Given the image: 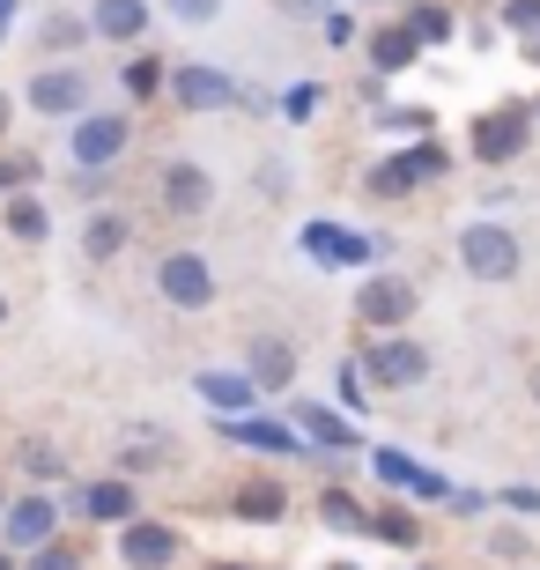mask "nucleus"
<instances>
[{
    "label": "nucleus",
    "instance_id": "obj_1",
    "mask_svg": "<svg viewBox=\"0 0 540 570\" xmlns=\"http://www.w3.org/2000/svg\"><path fill=\"white\" fill-rule=\"evenodd\" d=\"M452 170V156H444V141H408L400 156H385V164H371V178H363V193L371 200H408V193H422L430 178H444Z\"/></svg>",
    "mask_w": 540,
    "mask_h": 570
},
{
    "label": "nucleus",
    "instance_id": "obj_2",
    "mask_svg": "<svg viewBox=\"0 0 540 570\" xmlns=\"http://www.w3.org/2000/svg\"><path fill=\"white\" fill-rule=\"evenodd\" d=\"M533 127H540L533 105H519V97H511V105L481 111V119H474V141H467V148H474V164H489V170H497V164H519L526 141H533Z\"/></svg>",
    "mask_w": 540,
    "mask_h": 570
},
{
    "label": "nucleus",
    "instance_id": "obj_3",
    "mask_svg": "<svg viewBox=\"0 0 540 570\" xmlns=\"http://www.w3.org/2000/svg\"><path fill=\"white\" fill-rule=\"evenodd\" d=\"M363 379L385 385V393H415L430 379V348L408 334H371V356H363Z\"/></svg>",
    "mask_w": 540,
    "mask_h": 570
},
{
    "label": "nucleus",
    "instance_id": "obj_4",
    "mask_svg": "<svg viewBox=\"0 0 540 570\" xmlns=\"http://www.w3.org/2000/svg\"><path fill=\"white\" fill-rule=\"evenodd\" d=\"M126 141H134L126 111H82L75 134H67V156H75V170H111L126 156Z\"/></svg>",
    "mask_w": 540,
    "mask_h": 570
},
{
    "label": "nucleus",
    "instance_id": "obj_5",
    "mask_svg": "<svg viewBox=\"0 0 540 570\" xmlns=\"http://www.w3.org/2000/svg\"><path fill=\"white\" fill-rule=\"evenodd\" d=\"M296 245H304L318 267H377V259L393 253V237H363V230H348V223H304Z\"/></svg>",
    "mask_w": 540,
    "mask_h": 570
},
{
    "label": "nucleus",
    "instance_id": "obj_6",
    "mask_svg": "<svg viewBox=\"0 0 540 570\" xmlns=\"http://www.w3.org/2000/svg\"><path fill=\"white\" fill-rule=\"evenodd\" d=\"M459 267L474 282H511L519 275V237L503 230V223H467L459 230Z\"/></svg>",
    "mask_w": 540,
    "mask_h": 570
},
{
    "label": "nucleus",
    "instance_id": "obj_7",
    "mask_svg": "<svg viewBox=\"0 0 540 570\" xmlns=\"http://www.w3.org/2000/svg\"><path fill=\"white\" fill-rule=\"evenodd\" d=\"M156 296L170 312H208L215 304V267L200 253H164L156 259Z\"/></svg>",
    "mask_w": 540,
    "mask_h": 570
},
{
    "label": "nucleus",
    "instance_id": "obj_8",
    "mask_svg": "<svg viewBox=\"0 0 540 570\" xmlns=\"http://www.w3.org/2000/svg\"><path fill=\"white\" fill-rule=\"evenodd\" d=\"M415 304H422V296H415L408 275H371L363 289H355V318H363L371 334H400V326L415 318Z\"/></svg>",
    "mask_w": 540,
    "mask_h": 570
},
{
    "label": "nucleus",
    "instance_id": "obj_9",
    "mask_svg": "<svg viewBox=\"0 0 540 570\" xmlns=\"http://www.w3.org/2000/svg\"><path fill=\"white\" fill-rule=\"evenodd\" d=\"M170 97L186 111H229V105H245V89H237V75L229 67H208V60H186V67H170Z\"/></svg>",
    "mask_w": 540,
    "mask_h": 570
},
{
    "label": "nucleus",
    "instance_id": "obj_10",
    "mask_svg": "<svg viewBox=\"0 0 540 570\" xmlns=\"http://www.w3.org/2000/svg\"><path fill=\"white\" fill-rule=\"evenodd\" d=\"M371 474H377L385 489H400L408 504H444V497H452V482H444L436 466L408 460V452H393V444H371Z\"/></svg>",
    "mask_w": 540,
    "mask_h": 570
},
{
    "label": "nucleus",
    "instance_id": "obj_11",
    "mask_svg": "<svg viewBox=\"0 0 540 570\" xmlns=\"http://www.w3.org/2000/svg\"><path fill=\"white\" fill-rule=\"evenodd\" d=\"M186 556V533L164 527V519H126L119 527V563L126 570H170Z\"/></svg>",
    "mask_w": 540,
    "mask_h": 570
},
{
    "label": "nucleus",
    "instance_id": "obj_12",
    "mask_svg": "<svg viewBox=\"0 0 540 570\" xmlns=\"http://www.w3.org/2000/svg\"><path fill=\"white\" fill-rule=\"evenodd\" d=\"M30 111H45V119H82L89 111V75L75 60H60V67H45V75H30Z\"/></svg>",
    "mask_w": 540,
    "mask_h": 570
},
{
    "label": "nucleus",
    "instance_id": "obj_13",
    "mask_svg": "<svg viewBox=\"0 0 540 570\" xmlns=\"http://www.w3.org/2000/svg\"><path fill=\"white\" fill-rule=\"evenodd\" d=\"M0 533H8V549H45V541L60 533V504H52V489L16 497V504L0 511Z\"/></svg>",
    "mask_w": 540,
    "mask_h": 570
},
{
    "label": "nucleus",
    "instance_id": "obj_14",
    "mask_svg": "<svg viewBox=\"0 0 540 570\" xmlns=\"http://www.w3.org/2000/svg\"><path fill=\"white\" fill-rule=\"evenodd\" d=\"M223 438L229 444H252V452H274V460L312 452V444H304V430H296V423H274V415H223Z\"/></svg>",
    "mask_w": 540,
    "mask_h": 570
},
{
    "label": "nucleus",
    "instance_id": "obj_15",
    "mask_svg": "<svg viewBox=\"0 0 540 570\" xmlns=\"http://www.w3.org/2000/svg\"><path fill=\"white\" fill-rule=\"evenodd\" d=\"M245 379L259 385V393H289V385H296V341H282V334H252V348H245Z\"/></svg>",
    "mask_w": 540,
    "mask_h": 570
},
{
    "label": "nucleus",
    "instance_id": "obj_16",
    "mask_svg": "<svg viewBox=\"0 0 540 570\" xmlns=\"http://www.w3.org/2000/svg\"><path fill=\"white\" fill-rule=\"evenodd\" d=\"M289 423L304 430V444H318V452H363V430L341 415V407H318V401H296Z\"/></svg>",
    "mask_w": 540,
    "mask_h": 570
},
{
    "label": "nucleus",
    "instance_id": "obj_17",
    "mask_svg": "<svg viewBox=\"0 0 540 570\" xmlns=\"http://www.w3.org/2000/svg\"><path fill=\"white\" fill-rule=\"evenodd\" d=\"M148 22H156L148 0H89V38H105V45H141Z\"/></svg>",
    "mask_w": 540,
    "mask_h": 570
},
{
    "label": "nucleus",
    "instance_id": "obj_18",
    "mask_svg": "<svg viewBox=\"0 0 540 570\" xmlns=\"http://www.w3.org/2000/svg\"><path fill=\"white\" fill-rule=\"evenodd\" d=\"M164 208L170 215H208L215 208V178L200 164H186V156H178V164H164Z\"/></svg>",
    "mask_w": 540,
    "mask_h": 570
},
{
    "label": "nucleus",
    "instance_id": "obj_19",
    "mask_svg": "<svg viewBox=\"0 0 540 570\" xmlns=\"http://www.w3.org/2000/svg\"><path fill=\"white\" fill-rule=\"evenodd\" d=\"M82 511L105 527H126V519H141V489H134V474H105V482L82 489Z\"/></svg>",
    "mask_w": 540,
    "mask_h": 570
},
{
    "label": "nucleus",
    "instance_id": "obj_20",
    "mask_svg": "<svg viewBox=\"0 0 540 570\" xmlns=\"http://www.w3.org/2000/svg\"><path fill=\"white\" fill-rule=\"evenodd\" d=\"M193 393H200L215 415H252V401H259V385H252L245 371H200V379H193Z\"/></svg>",
    "mask_w": 540,
    "mask_h": 570
},
{
    "label": "nucleus",
    "instance_id": "obj_21",
    "mask_svg": "<svg viewBox=\"0 0 540 570\" xmlns=\"http://www.w3.org/2000/svg\"><path fill=\"white\" fill-rule=\"evenodd\" d=\"M0 223H8V237H16V245H45V237H52V208H45V200H38L30 186H22V193H8Z\"/></svg>",
    "mask_w": 540,
    "mask_h": 570
},
{
    "label": "nucleus",
    "instance_id": "obj_22",
    "mask_svg": "<svg viewBox=\"0 0 540 570\" xmlns=\"http://www.w3.org/2000/svg\"><path fill=\"white\" fill-rule=\"evenodd\" d=\"M415 60H422V45L408 38V22H385V30H371V75H408Z\"/></svg>",
    "mask_w": 540,
    "mask_h": 570
},
{
    "label": "nucleus",
    "instance_id": "obj_23",
    "mask_svg": "<svg viewBox=\"0 0 540 570\" xmlns=\"http://www.w3.org/2000/svg\"><path fill=\"white\" fill-rule=\"evenodd\" d=\"M126 237H134V223H126L119 208H97V215L82 223V253H89V259H119Z\"/></svg>",
    "mask_w": 540,
    "mask_h": 570
},
{
    "label": "nucleus",
    "instance_id": "obj_24",
    "mask_svg": "<svg viewBox=\"0 0 540 570\" xmlns=\"http://www.w3.org/2000/svg\"><path fill=\"white\" fill-rule=\"evenodd\" d=\"M229 511H237V519H252V527H274V519L289 511V489H282V482H245L237 497H229Z\"/></svg>",
    "mask_w": 540,
    "mask_h": 570
},
{
    "label": "nucleus",
    "instance_id": "obj_25",
    "mask_svg": "<svg viewBox=\"0 0 540 570\" xmlns=\"http://www.w3.org/2000/svg\"><path fill=\"white\" fill-rule=\"evenodd\" d=\"M400 22H408V38H415L422 52H430V45H452V30H459V22H452V8H444V0H415V8H408V16H400Z\"/></svg>",
    "mask_w": 540,
    "mask_h": 570
},
{
    "label": "nucleus",
    "instance_id": "obj_26",
    "mask_svg": "<svg viewBox=\"0 0 540 570\" xmlns=\"http://www.w3.org/2000/svg\"><path fill=\"white\" fill-rule=\"evenodd\" d=\"M164 82H170V67L156 60V52H134V60L119 67V89L134 97V105H148V97H164Z\"/></svg>",
    "mask_w": 540,
    "mask_h": 570
},
{
    "label": "nucleus",
    "instance_id": "obj_27",
    "mask_svg": "<svg viewBox=\"0 0 540 570\" xmlns=\"http://www.w3.org/2000/svg\"><path fill=\"white\" fill-rule=\"evenodd\" d=\"M371 541H393V549H422V527L408 504H377L371 511Z\"/></svg>",
    "mask_w": 540,
    "mask_h": 570
},
{
    "label": "nucleus",
    "instance_id": "obj_28",
    "mask_svg": "<svg viewBox=\"0 0 540 570\" xmlns=\"http://www.w3.org/2000/svg\"><path fill=\"white\" fill-rule=\"evenodd\" d=\"M318 519H326L333 533H371V511L355 504L348 489H326V497H318Z\"/></svg>",
    "mask_w": 540,
    "mask_h": 570
},
{
    "label": "nucleus",
    "instance_id": "obj_29",
    "mask_svg": "<svg viewBox=\"0 0 540 570\" xmlns=\"http://www.w3.org/2000/svg\"><path fill=\"white\" fill-rule=\"evenodd\" d=\"M82 38H89V22H75V16H45V30H38L45 52H75Z\"/></svg>",
    "mask_w": 540,
    "mask_h": 570
},
{
    "label": "nucleus",
    "instance_id": "obj_30",
    "mask_svg": "<svg viewBox=\"0 0 540 570\" xmlns=\"http://www.w3.org/2000/svg\"><path fill=\"white\" fill-rule=\"evenodd\" d=\"M164 460H170V444H164V438H126V452H119L126 474H148V466H164Z\"/></svg>",
    "mask_w": 540,
    "mask_h": 570
},
{
    "label": "nucleus",
    "instance_id": "obj_31",
    "mask_svg": "<svg viewBox=\"0 0 540 570\" xmlns=\"http://www.w3.org/2000/svg\"><path fill=\"white\" fill-rule=\"evenodd\" d=\"M22 466H30V474H38V482H60V474H67L60 444H45V438H30V444H22Z\"/></svg>",
    "mask_w": 540,
    "mask_h": 570
},
{
    "label": "nucleus",
    "instance_id": "obj_32",
    "mask_svg": "<svg viewBox=\"0 0 540 570\" xmlns=\"http://www.w3.org/2000/svg\"><path fill=\"white\" fill-rule=\"evenodd\" d=\"M22 570H82V549H67L60 533H52L45 549H30V563H22Z\"/></svg>",
    "mask_w": 540,
    "mask_h": 570
},
{
    "label": "nucleus",
    "instance_id": "obj_33",
    "mask_svg": "<svg viewBox=\"0 0 540 570\" xmlns=\"http://www.w3.org/2000/svg\"><path fill=\"white\" fill-rule=\"evenodd\" d=\"M341 407H355V415L371 407V379H363V356L341 363Z\"/></svg>",
    "mask_w": 540,
    "mask_h": 570
},
{
    "label": "nucleus",
    "instance_id": "obj_34",
    "mask_svg": "<svg viewBox=\"0 0 540 570\" xmlns=\"http://www.w3.org/2000/svg\"><path fill=\"white\" fill-rule=\"evenodd\" d=\"M22 186H38V156H0V200Z\"/></svg>",
    "mask_w": 540,
    "mask_h": 570
},
{
    "label": "nucleus",
    "instance_id": "obj_35",
    "mask_svg": "<svg viewBox=\"0 0 540 570\" xmlns=\"http://www.w3.org/2000/svg\"><path fill=\"white\" fill-rule=\"evenodd\" d=\"M503 30H519L526 45L540 38V0H503Z\"/></svg>",
    "mask_w": 540,
    "mask_h": 570
},
{
    "label": "nucleus",
    "instance_id": "obj_36",
    "mask_svg": "<svg viewBox=\"0 0 540 570\" xmlns=\"http://www.w3.org/2000/svg\"><path fill=\"white\" fill-rule=\"evenodd\" d=\"M164 16H170V22H193V30H200V22L223 16V0H164Z\"/></svg>",
    "mask_w": 540,
    "mask_h": 570
},
{
    "label": "nucleus",
    "instance_id": "obj_37",
    "mask_svg": "<svg viewBox=\"0 0 540 570\" xmlns=\"http://www.w3.org/2000/svg\"><path fill=\"white\" fill-rule=\"evenodd\" d=\"M318 105H326V89H318V82H296V89H289V97H282V111H289L296 127H304V119H312V111H318Z\"/></svg>",
    "mask_w": 540,
    "mask_h": 570
},
{
    "label": "nucleus",
    "instance_id": "obj_38",
    "mask_svg": "<svg viewBox=\"0 0 540 570\" xmlns=\"http://www.w3.org/2000/svg\"><path fill=\"white\" fill-rule=\"evenodd\" d=\"M497 504H503V511H526V519H540V489H533V482H503V489H497Z\"/></svg>",
    "mask_w": 540,
    "mask_h": 570
},
{
    "label": "nucleus",
    "instance_id": "obj_39",
    "mask_svg": "<svg viewBox=\"0 0 540 570\" xmlns=\"http://www.w3.org/2000/svg\"><path fill=\"white\" fill-rule=\"evenodd\" d=\"M489 556H497V563H519V556H526V533L519 527H489Z\"/></svg>",
    "mask_w": 540,
    "mask_h": 570
},
{
    "label": "nucleus",
    "instance_id": "obj_40",
    "mask_svg": "<svg viewBox=\"0 0 540 570\" xmlns=\"http://www.w3.org/2000/svg\"><path fill=\"white\" fill-rule=\"evenodd\" d=\"M326 45H355V16L348 8H326Z\"/></svg>",
    "mask_w": 540,
    "mask_h": 570
},
{
    "label": "nucleus",
    "instance_id": "obj_41",
    "mask_svg": "<svg viewBox=\"0 0 540 570\" xmlns=\"http://www.w3.org/2000/svg\"><path fill=\"white\" fill-rule=\"evenodd\" d=\"M385 127H400V134H422V127H430V111H385Z\"/></svg>",
    "mask_w": 540,
    "mask_h": 570
},
{
    "label": "nucleus",
    "instance_id": "obj_42",
    "mask_svg": "<svg viewBox=\"0 0 540 570\" xmlns=\"http://www.w3.org/2000/svg\"><path fill=\"white\" fill-rule=\"evenodd\" d=\"M282 8H289V16H312V8H318V0H282Z\"/></svg>",
    "mask_w": 540,
    "mask_h": 570
},
{
    "label": "nucleus",
    "instance_id": "obj_43",
    "mask_svg": "<svg viewBox=\"0 0 540 570\" xmlns=\"http://www.w3.org/2000/svg\"><path fill=\"white\" fill-rule=\"evenodd\" d=\"M8 119H16V105H8V97H0V134H8Z\"/></svg>",
    "mask_w": 540,
    "mask_h": 570
},
{
    "label": "nucleus",
    "instance_id": "obj_44",
    "mask_svg": "<svg viewBox=\"0 0 540 570\" xmlns=\"http://www.w3.org/2000/svg\"><path fill=\"white\" fill-rule=\"evenodd\" d=\"M0 570H16V549H0Z\"/></svg>",
    "mask_w": 540,
    "mask_h": 570
},
{
    "label": "nucleus",
    "instance_id": "obj_45",
    "mask_svg": "<svg viewBox=\"0 0 540 570\" xmlns=\"http://www.w3.org/2000/svg\"><path fill=\"white\" fill-rule=\"evenodd\" d=\"M8 16H16V0H0V22H8Z\"/></svg>",
    "mask_w": 540,
    "mask_h": 570
},
{
    "label": "nucleus",
    "instance_id": "obj_46",
    "mask_svg": "<svg viewBox=\"0 0 540 570\" xmlns=\"http://www.w3.org/2000/svg\"><path fill=\"white\" fill-rule=\"evenodd\" d=\"M0 326H8V296H0Z\"/></svg>",
    "mask_w": 540,
    "mask_h": 570
},
{
    "label": "nucleus",
    "instance_id": "obj_47",
    "mask_svg": "<svg viewBox=\"0 0 540 570\" xmlns=\"http://www.w3.org/2000/svg\"><path fill=\"white\" fill-rule=\"evenodd\" d=\"M215 570H245V563H215Z\"/></svg>",
    "mask_w": 540,
    "mask_h": 570
},
{
    "label": "nucleus",
    "instance_id": "obj_48",
    "mask_svg": "<svg viewBox=\"0 0 540 570\" xmlns=\"http://www.w3.org/2000/svg\"><path fill=\"white\" fill-rule=\"evenodd\" d=\"M533 401H540V371H533Z\"/></svg>",
    "mask_w": 540,
    "mask_h": 570
},
{
    "label": "nucleus",
    "instance_id": "obj_49",
    "mask_svg": "<svg viewBox=\"0 0 540 570\" xmlns=\"http://www.w3.org/2000/svg\"><path fill=\"white\" fill-rule=\"evenodd\" d=\"M326 570H355V563H326Z\"/></svg>",
    "mask_w": 540,
    "mask_h": 570
},
{
    "label": "nucleus",
    "instance_id": "obj_50",
    "mask_svg": "<svg viewBox=\"0 0 540 570\" xmlns=\"http://www.w3.org/2000/svg\"><path fill=\"white\" fill-rule=\"evenodd\" d=\"M533 119H540V97H533Z\"/></svg>",
    "mask_w": 540,
    "mask_h": 570
},
{
    "label": "nucleus",
    "instance_id": "obj_51",
    "mask_svg": "<svg viewBox=\"0 0 540 570\" xmlns=\"http://www.w3.org/2000/svg\"><path fill=\"white\" fill-rule=\"evenodd\" d=\"M533 60H540V38H533Z\"/></svg>",
    "mask_w": 540,
    "mask_h": 570
},
{
    "label": "nucleus",
    "instance_id": "obj_52",
    "mask_svg": "<svg viewBox=\"0 0 540 570\" xmlns=\"http://www.w3.org/2000/svg\"><path fill=\"white\" fill-rule=\"evenodd\" d=\"M0 38H8V22H0Z\"/></svg>",
    "mask_w": 540,
    "mask_h": 570
},
{
    "label": "nucleus",
    "instance_id": "obj_53",
    "mask_svg": "<svg viewBox=\"0 0 540 570\" xmlns=\"http://www.w3.org/2000/svg\"><path fill=\"white\" fill-rule=\"evenodd\" d=\"M0 511H8V497H0Z\"/></svg>",
    "mask_w": 540,
    "mask_h": 570
}]
</instances>
